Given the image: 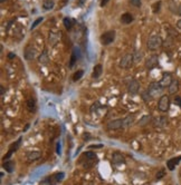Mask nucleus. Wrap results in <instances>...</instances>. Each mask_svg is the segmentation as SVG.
<instances>
[{
  "instance_id": "f257e3e1",
  "label": "nucleus",
  "mask_w": 181,
  "mask_h": 185,
  "mask_svg": "<svg viewBox=\"0 0 181 185\" xmlns=\"http://www.w3.org/2000/svg\"><path fill=\"white\" fill-rule=\"evenodd\" d=\"M163 45V40L159 35L151 36L149 39L146 40V48L149 50H157Z\"/></svg>"
},
{
  "instance_id": "f03ea898",
  "label": "nucleus",
  "mask_w": 181,
  "mask_h": 185,
  "mask_svg": "<svg viewBox=\"0 0 181 185\" xmlns=\"http://www.w3.org/2000/svg\"><path fill=\"white\" fill-rule=\"evenodd\" d=\"M170 108V98L168 95H162L158 102V109L162 113H167Z\"/></svg>"
},
{
  "instance_id": "7ed1b4c3",
  "label": "nucleus",
  "mask_w": 181,
  "mask_h": 185,
  "mask_svg": "<svg viewBox=\"0 0 181 185\" xmlns=\"http://www.w3.org/2000/svg\"><path fill=\"white\" fill-rule=\"evenodd\" d=\"M115 39V30H109L101 35V43L104 46H107L114 41Z\"/></svg>"
},
{
  "instance_id": "20e7f679",
  "label": "nucleus",
  "mask_w": 181,
  "mask_h": 185,
  "mask_svg": "<svg viewBox=\"0 0 181 185\" xmlns=\"http://www.w3.org/2000/svg\"><path fill=\"white\" fill-rule=\"evenodd\" d=\"M134 60H133V54H126L122 57L121 61H120V67L123 69H129L132 67Z\"/></svg>"
},
{
  "instance_id": "39448f33",
  "label": "nucleus",
  "mask_w": 181,
  "mask_h": 185,
  "mask_svg": "<svg viewBox=\"0 0 181 185\" xmlns=\"http://www.w3.org/2000/svg\"><path fill=\"white\" fill-rule=\"evenodd\" d=\"M106 127L111 130H116L124 128V119H122V118L113 119V121H111V122L107 123Z\"/></svg>"
},
{
  "instance_id": "423d86ee",
  "label": "nucleus",
  "mask_w": 181,
  "mask_h": 185,
  "mask_svg": "<svg viewBox=\"0 0 181 185\" xmlns=\"http://www.w3.org/2000/svg\"><path fill=\"white\" fill-rule=\"evenodd\" d=\"M126 89H127V93L131 95H137L139 93V89H140V83H139L137 79H131L127 86H126Z\"/></svg>"
},
{
  "instance_id": "0eeeda50",
  "label": "nucleus",
  "mask_w": 181,
  "mask_h": 185,
  "mask_svg": "<svg viewBox=\"0 0 181 185\" xmlns=\"http://www.w3.org/2000/svg\"><path fill=\"white\" fill-rule=\"evenodd\" d=\"M148 91H149V93L153 97H155V96H158V95H160L162 93V91H163V87L160 85V83H157V82H153V83H151L149 85V88H148Z\"/></svg>"
},
{
  "instance_id": "6e6552de",
  "label": "nucleus",
  "mask_w": 181,
  "mask_h": 185,
  "mask_svg": "<svg viewBox=\"0 0 181 185\" xmlns=\"http://www.w3.org/2000/svg\"><path fill=\"white\" fill-rule=\"evenodd\" d=\"M112 163L116 166L123 165V164H125V158L121 153L115 152V153L112 154Z\"/></svg>"
},
{
  "instance_id": "1a4fd4ad",
  "label": "nucleus",
  "mask_w": 181,
  "mask_h": 185,
  "mask_svg": "<svg viewBox=\"0 0 181 185\" xmlns=\"http://www.w3.org/2000/svg\"><path fill=\"white\" fill-rule=\"evenodd\" d=\"M82 160H85V163H88L90 164V167L91 166H93V164H94L95 162H96V155H95L94 153H92V152H86V153L83 155V158Z\"/></svg>"
},
{
  "instance_id": "9d476101",
  "label": "nucleus",
  "mask_w": 181,
  "mask_h": 185,
  "mask_svg": "<svg viewBox=\"0 0 181 185\" xmlns=\"http://www.w3.org/2000/svg\"><path fill=\"white\" fill-rule=\"evenodd\" d=\"M172 82H173V79H172L171 74H168V73H167V74H164V75L162 76L161 80H160L159 83H160V85L164 88V87H169L170 84L172 83Z\"/></svg>"
},
{
  "instance_id": "9b49d317",
  "label": "nucleus",
  "mask_w": 181,
  "mask_h": 185,
  "mask_svg": "<svg viewBox=\"0 0 181 185\" xmlns=\"http://www.w3.org/2000/svg\"><path fill=\"white\" fill-rule=\"evenodd\" d=\"M40 156H41V153L39 151H32V152H28L27 153L26 158H27L28 162H35L37 160H39Z\"/></svg>"
},
{
  "instance_id": "f8f14e48",
  "label": "nucleus",
  "mask_w": 181,
  "mask_h": 185,
  "mask_svg": "<svg viewBox=\"0 0 181 185\" xmlns=\"http://www.w3.org/2000/svg\"><path fill=\"white\" fill-rule=\"evenodd\" d=\"M20 143H21V138H19L17 142L12 143L11 145H10V148H9L8 153L6 154V156H5V160H9L10 158V156H11V154L14 153V152H16L17 150H18V147H19Z\"/></svg>"
},
{
  "instance_id": "ddd939ff",
  "label": "nucleus",
  "mask_w": 181,
  "mask_h": 185,
  "mask_svg": "<svg viewBox=\"0 0 181 185\" xmlns=\"http://www.w3.org/2000/svg\"><path fill=\"white\" fill-rule=\"evenodd\" d=\"M59 37H60V32H57V31H54V30H51L49 32V39H48V43H51V46H55L57 41H58Z\"/></svg>"
},
{
  "instance_id": "4468645a",
  "label": "nucleus",
  "mask_w": 181,
  "mask_h": 185,
  "mask_svg": "<svg viewBox=\"0 0 181 185\" xmlns=\"http://www.w3.org/2000/svg\"><path fill=\"white\" fill-rule=\"evenodd\" d=\"M157 65H158V56L157 55L150 56L149 58L146 59V68L151 69V68L155 67Z\"/></svg>"
},
{
  "instance_id": "2eb2a0df",
  "label": "nucleus",
  "mask_w": 181,
  "mask_h": 185,
  "mask_svg": "<svg viewBox=\"0 0 181 185\" xmlns=\"http://www.w3.org/2000/svg\"><path fill=\"white\" fill-rule=\"evenodd\" d=\"M168 124V121L165 117H158L154 119V126L158 128H164Z\"/></svg>"
},
{
  "instance_id": "dca6fc26",
  "label": "nucleus",
  "mask_w": 181,
  "mask_h": 185,
  "mask_svg": "<svg viewBox=\"0 0 181 185\" xmlns=\"http://www.w3.org/2000/svg\"><path fill=\"white\" fill-rule=\"evenodd\" d=\"M35 57H36V50L28 46L25 49V58L27 59V60H32V59H35Z\"/></svg>"
},
{
  "instance_id": "f3484780",
  "label": "nucleus",
  "mask_w": 181,
  "mask_h": 185,
  "mask_svg": "<svg viewBox=\"0 0 181 185\" xmlns=\"http://www.w3.org/2000/svg\"><path fill=\"white\" fill-rule=\"evenodd\" d=\"M103 74V66L101 64H97L94 68H93V73H92V77L94 79L99 78L100 76Z\"/></svg>"
},
{
  "instance_id": "a211bd4d",
  "label": "nucleus",
  "mask_w": 181,
  "mask_h": 185,
  "mask_svg": "<svg viewBox=\"0 0 181 185\" xmlns=\"http://www.w3.org/2000/svg\"><path fill=\"white\" fill-rule=\"evenodd\" d=\"M180 161H181V156L169 160V161H168V163H167V166H168V169H169L170 171H173V169H174V167H176V165H177V164Z\"/></svg>"
},
{
  "instance_id": "6ab92c4d",
  "label": "nucleus",
  "mask_w": 181,
  "mask_h": 185,
  "mask_svg": "<svg viewBox=\"0 0 181 185\" xmlns=\"http://www.w3.org/2000/svg\"><path fill=\"white\" fill-rule=\"evenodd\" d=\"M38 61H39L41 65H46V64H48V61H49V57H48L47 50H44L43 52L40 54L39 57H38Z\"/></svg>"
},
{
  "instance_id": "aec40b11",
  "label": "nucleus",
  "mask_w": 181,
  "mask_h": 185,
  "mask_svg": "<svg viewBox=\"0 0 181 185\" xmlns=\"http://www.w3.org/2000/svg\"><path fill=\"white\" fill-rule=\"evenodd\" d=\"M132 21H133V17L129 12H125V13H123L122 16H121V22H123V24L127 25V24H131Z\"/></svg>"
},
{
  "instance_id": "412c9836",
  "label": "nucleus",
  "mask_w": 181,
  "mask_h": 185,
  "mask_svg": "<svg viewBox=\"0 0 181 185\" xmlns=\"http://www.w3.org/2000/svg\"><path fill=\"white\" fill-rule=\"evenodd\" d=\"M2 166H4V169H6L7 173H12L14 169H15V163L11 161H6Z\"/></svg>"
},
{
  "instance_id": "4be33fe9",
  "label": "nucleus",
  "mask_w": 181,
  "mask_h": 185,
  "mask_svg": "<svg viewBox=\"0 0 181 185\" xmlns=\"http://www.w3.org/2000/svg\"><path fill=\"white\" fill-rule=\"evenodd\" d=\"M168 88H169V94L173 95L176 94V93H178V89H179V83H178V80H173Z\"/></svg>"
},
{
  "instance_id": "5701e85b",
  "label": "nucleus",
  "mask_w": 181,
  "mask_h": 185,
  "mask_svg": "<svg viewBox=\"0 0 181 185\" xmlns=\"http://www.w3.org/2000/svg\"><path fill=\"white\" fill-rule=\"evenodd\" d=\"M63 24H64V26H65V28H66L67 30H71L72 27H73V25L75 24V21L73 19H71V18L66 17V18H64Z\"/></svg>"
},
{
  "instance_id": "b1692460",
  "label": "nucleus",
  "mask_w": 181,
  "mask_h": 185,
  "mask_svg": "<svg viewBox=\"0 0 181 185\" xmlns=\"http://www.w3.org/2000/svg\"><path fill=\"white\" fill-rule=\"evenodd\" d=\"M141 97H142V99H143V100H144V102H146V103L151 102V100H152V99L154 98L153 96H152V95H151V94H150V93H149V91H142Z\"/></svg>"
},
{
  "instance_id": "393cba45",
  "label": "nucleus",
  "mask_w": 181,
  "mask_h": 185,
  "mask_svg": "<svg viewBox=\"0 0 181 185\" xmlns=\"http://www.w3.org/2000/svg\"><path fill=\"white\" fill-rule=\"evenodd\" d=\"M142 58H143V52L140 50H135L133 54V60L134 63H139V61H141Z\"/></svg>"
},
{
  "instance_id": "a878e982",
  "label": "nucleus",
  "mask_w": 181,
  "mask_h": 185,
  "mask_svg": "<svg viewBox=\"0 0 181 185\" xmlns=\"http://www.w3.org/2000/svg\"><path fill=\"white\" fill-rule=\"evenodd\" d=\"M43 7L46 9V10H51V9L54 8V1H53V0H45Z\"/></svg>"
},
{
  "instance_id": "bb28decb",
  "label": "nucleus",
  "mask_w": 181,
  "mask_h": 185,
  "mask_svg": "<svg viewBox=\"0 0 181 185\" xmlns=\"http://www.w3.org/2000/svg\"><path fill=\"white\" fill-rule=\"evenodd\" d=\"M100 108H101V104H100L99 102H95L92 106H91L90 110H91V113L92 114H94V113H96V112H99Z\"/></svg>"
},
{
  "instance_id": "cd10ccee",
  "label": "nucleus",
  "mask_w": 181,
  "mask_h": 185,
  "mask_svg": "<svg viewBox=\"0 0 181 185\" xmlns=\"http://www.w3.org/2000/svg\"><path fill=\"white\" fill-rule=\"evenodd\" d=\"M26 104H27V108L30 110V112H32V110L36 108V102L34 99H28Z\"/></svg>"
},
{
  "instance_id": "c85d7f7f",
  "label": "nucleus",
  "mask_w": 181,
  "mask_h": 185,
  "mask_svg": "<svg viewBox=\"0 0 181 185\" xmlns=\"http://www.w3.org/2000/svg\"><path fill=\"white\" fill-rule=\"evenodd\" d=\"M124 119V128H126V127H129L133 123V116H126L125 118H123Z\"/></svg>"
},
{
  "instance_id": "c756f323",
  "label": "nucleus",
  "mask_w": 181,
  "mask_h": 185,
  "mask_svg": "<svg viewBox=\"0 0 181 185\" xmlns=\"http://www.w3.org/2000/svg\"><path fill=\"white\" fill-rule=\"evenodd\" d=\"M83 74H84V71H83V70H77L74 74V76H73V80H74V82H77V80H79V79L82 78Z\"/></svg>"
},
{
  "instance_id": "7c9ffc66",
  "label": "nucleus",
  "mask_w": 181,
  "mask_h": 185,
  "mask_svg": "<svg viewBox=\"0 0 181 185\" xmlns=\"http://www.w3.org/2000/svg\"><path fill=\"white\" fill-rule=\"evenodd\" d=\"M76 59H77V57H76V55H75V51H73V54H72V57H71V61H69V68H73L74 67L75 63H76Z\"/></svg>"
},
{
  "instance_id": "2f4dec72",
  "label": "nucleus",
  "mask_w": 181,
  "mask_h": 185,
  "mask_svg": "<svg viewBox=\"0 0 181 185\" xmlns=\"http://www.w3.org/2000/svg\"><path fill=\"white\" fill-rule=\"evenodd\" d=\"M160 7H161V1H158L155 4H153V12L154 13H157L159 10H160Z\"/></svg>"
},
{
  "instance_id": "473e14b6",
  "label": "nucleus",
  "mask_w": 181,
  "mask_h": 185,
  "mask_svg": "<svg viewBox=\"0 0 181 185\" xmlns=\"http://www.w3.org/2000/svg\"><path fill=\"white\" fill-rule=\"evenodd\" d=\"M41 21H43V18H41V17H40V18H37V19L35 20V22L32 24V29H35V28L37 27V26H38V25H39L40 22H41Z\"/></svg>"
},
{
  "instance_id": "72a5a7b5",
  "label": "nucleus",
  "mask_w": 181,
  "mask_h": 185,
  "mask_svg": "<svg viewBox=\"0 0 181 185\" xmlns=\"http://www.w3.org/2000/svg\"><path fill=\"white\" fill-rule=\"evenodd\" d=\"M149 119H150V116H144V117H142V119L139 122V125H144Z\"/></svg>"
},
{
  "instance_id": "f704fd0d",
  "label": "nucleus",
  "mask_w": 181,
  "mask_h": 185,
  "mask_svg": "<svg viewBox=\"0 0 181 185\" xmlns=\"http://www.w3.org/2000/svg\"><path fill=\"white\" fill-rule=\"evenodd\" d=\"M131 4H133L134 7H140L141 6V0H131Z\"/></svg>"
},
{
  "instance_id": "c9c22d12",
  "label": "nucleus",
  "mask_w": 181,
  "mask_h": 185,
  "mask_svg": "<svg viewBox=\"0 0 181 185\" xmlns=\"http://www.w3.org/2000/svg\"><path fill=\"white\" fill-rule=\"evenodd\" d=\"M63 177H64V173H62V172H60V173H57L55 175V178H56V181H57V182L60 181Z\"/></svg>"
},
{
  "instance_id": "e433bc0d",
  "label": "nucleus",
  "mask_w": 181,
  "mask_h": 185,
  "mask_svg": "<svg viewBox=\"0 0 181 185\" xmlns=\"http://www.w3.org/2000/svg\"><path fill=\"white\" fill-rule=\"evenodd\" d=\"M174 103L181 107V97H179V96H176V98H174Z\"/></svg>"
},
{
  "instance_id": "4c0bfd02",
  "label": "nucleus",
  "mask_w": 181,
  "mask_h": 185,
  "mask_svg": "<svg viewBox=\"0 0 181 185\" xmlns=\"http://www.w3.org/2000/svg\"><path fill=\"white\" fill-rule=\"evenodd\" d=\"M162 176H164V171H163V169H162V171H160V172H159V174H157V178H158V180H160Z\"/></svg>"
},
{
  "instance_id": "58836bf2",
  "label": "nucleus",
  "mask_w": 181,
  "mask_h": 185,
  "mask_svg": "<svg viewBox=\"0 0 181 185\" xmlns=\"http://www.w3.org/2000/svg\"><path fill=\"white\" fill-rule=\"evenodd\" d=\"M15 57H16V55H15V54H12V52H9V54H8V58L9 59H14Z\"/></svg>"
},
{
  "instance_id": "ea45409f",
  "label": "nucleus",
  "mask_w": 181,
  "mask_h": 185,
  "mask_svg": "<svg viewBox=\"0 0 181 185\" xmlns=\"http://www.w3.org/2000/svg\"><path fill=\"white\" fill-rule=\"evenodd\" d=\"M107 2H109V0H102V2H101V6L103 7V6H105Z\"/></svg>"
},
{
  "instance_id": "a19ab883",
  "label": "nucleus",
  "mask_w": 181,
  "mask_h": 185,
  "mask_svg": "<svg viewBox=\"0 0 181 185\" xmlns=\"http://www.w3.org/2000/svg\"><path fill=\"white\" fill-rule=\"evenodd\" d=\"M0 91H1V95H5V88H4V86H0Z\"/></svg>"
},
{
  "instance_id": "79ce46f5",
  "label": "nucleus",
  "mask_w": 181,
  "mask_h": 185,
  "mask_svg": "<svg viewBox=\"0 0 181 185\" xmlns=\"http://www.w3.org/2000/svg\"><path fill=\"white\" fill-rule=\"evenodd\" d=\"M177 27L179 28V29H180V30H181V19L179 20V21H178V22H177Z\"/></svg>"
},
{
  "instance_id": "37998d69",
  "label": "nucleus",
  "mask_w": 181,
  "mask_h": 185,
  "mask_svg": "<svg viewBox=\"0 0 181 185\" xmlns=\"http://www.w3.org/2000/svg\"><path fill=\"white\" fill-rule=\"evenodd\" d=\"M177 13H179V15H181V4L179 6V8H178L177 10Z\"/></svg>"
},
{
  "instance_id": "c03bdc74",
  "label": "nucleus",
  "mask_w": 181,
  "mask_h": 185,
  "mask_svg": "<svg viewBox=\"0 0 181 185\" xmlns=\"http://www.w3.org/2000/svg\"><path fill=\"white\" fill-rule=\"evenodd\" d=\"M57 154H59V144H57Z\"/></svg>"
},
{
  "instance_id": "a18cd8bd",
  "label": "nucleus",
  "mask_w": 181,
  "mask_h": 185,
  "mask_svg": "<svg viewBox=\"0 0 181 185\" xmlns=\"http://www.w3.org/2000/svg\"><path fill=\"white\" fill-rule=\"evenodd\" d=\"M4 1H5V0H1V2H4Z\"/></svg>"
},
{
  "instance_id": "49530a36",
  "label": "nucleus",
  "mask_w": 181,
  "mask_h": 185,
  "mask_svg": "<svg viewBox=\"0 0 181 185\" xmlns=\"http://www.w3.org/2000/svg\"><path fill=\"white\" fill-rule=\"evenodd\" d=\"M144 185H148V184H144Z\"/></svg>"
}]
</instances>
